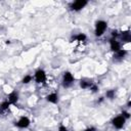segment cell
<instances>
[{
  "label": "cell",
  "mask_w": 131,
  "mask_h": 131,
  "mask_svg": "<svg viewBox=\"0 0 131 131\" xmlns=\"http://www.w3.org/2000/svg\"><path fill=\"white\" fill-rule=\"evenodd\" d=\"M106 28H107V24H106V21L101 20V19H100V20H97V21L95 23V31H94L95 36H96V37H100V36H102L103 33L105 32Z\"/></svg>",
  "instance_id": "obj_1"
},
{
  "label": "cell",
  "mask_w": 131,
  "mask_h": 131,
  "mask_svg": "<svg viewBox=\"0 0 131 131\" xmlns=\"http://www.w3.org/2000/svg\"><path fill=\"white\" fill-rule=\"evenodd\" d=\"M74 80H75V78L71 72H64L63 76H62V86L64 88L70 87L74 83Z\"/></svg>",
  "instance_id": "obj_2"
},
{
  "label": "cell",
  "mask_w": 131,
  "mask_h": 131,
  "mask_svg": "<svg viewBox=\"0 0 131 131\" xmlns=\"http://www.w3.org/2000/svg\"><path fill=\"white\" fill-rule=\"evenodd\" d=\"M87 1L86 0H77V1H74L70 4V8L74 11H80L81 9H83L86 5H87Z\"/></svg>",
  "instance_id": "obj_3"
},
{
  "label": "cell",
  "mask_w": 131,
  "mask_h": 131,
  "mask_svg": "<svg viewBox=\"0 0 131 131\" xmlns=\"http://www.w3.org/2000/svg\"><path fill=\"white\" fill-rule=\"evenodd\" d=\"M34 78H35V81H36L37 83H39V84L45 83V82H46V79H47L46 73H45L44 70H42V69H39V70H37V71L35 72Z\"/></svg>",
  "instance_id": "obj_4"
},
{
  "label": "cell",
  "mask_w": 131,
  "mask_h": 131,
  "mask_svg": "<svg viewBox=\"0 0 131 131\" xmlns=\"http://www.w3.org/2000/svg\"><path fill=\"white\" fill-rule=\"evenodd\" d=\"M125 122H126V119L122 115H120V116H117L113 119L112 124L116 129H122L125 125Z\"/></svg>",
  "instance_id": "obj_5"
},
{
  "label": "cell",
  "mask_w": 131,
  "mask_h": 131,
  "mask_svg": "<svg viewBox=\"0 0 131 131\" xmlns=\"http://www.w3.org/2000/svg\"><path fill=\"white\" fill-rule=\"evenodd\" d=\"M31 124V121L28 117H21L19 118V120L15 123V126L18 127V128H21V129H25V128H28Z\"/></svg>",
  "instance_id": "obj_6"
},
{
  "label": "cell",
  "mask_w": 131,
  "mask_h": 131,
  "mask_svg": "<svg viewBox=\"0 0 131 131\" xmlns=\"http://www.w3.org/2000/svg\"><path fill=\"white\" fill-rule=\"evenodd\" d=\"M110 47H111V50L114 51V52H117L121 49V44L119 41H117V39H110Z\"/></svg>",
  "instance_id": "obj_7"
},
{
  "label": "cell",
  "mask_w": 131,
  "mask_h": 131,
  "mask_svg": "<svg viewBox=\"0 0 131 131\" xmlns=\"http://www.w3.org/2000/svg\"><path fill=\"white\" fill-rule=\"evenodd\" d=\"M7 100L10 104H15L17 101H18V94L16 91H12L11 93L8 94L7 96Z\"/></svg>",
  "instance_id": "obj_8"
},
{
  "label": "cell",
  "mask_w": 131,
  "mask_h": 131,
  "mask_svg": "<svg viewBox=\"0 0 131 131\" xmlns=\"http://www.w3.org/2000/svg\"><path fill=\"white\" fill-rule=\"evenodd\" d=\"M46 100L50 103H57L58 102V95L57 93L53 92V93H50L46 96Z\"/></svg>",
  "instance_id": "obj_9"
},
{
  "label": "cell",
  "mask_w": 131,
  "mask_h": 131,
  "mask_svg": "<svg viewBox=\"0 0 131 131\" xmlns=\"http://www.w3.org/2000/svg\"><path fill=\"white\" fill-rule=\"evenodd\" d=\"M126 54H127V50H125V49H120L119 51L115 52L114 57H115V59H117V60H121V59H123V58L126 56Z\"/></svg>",
  "instance_id": "obj_10"
},
{
  "label": "cell",
  "mask_w": 131,
  "mask_h": 131,
  "mask_svg": "<svg viewBox=\"0 0 131 131\" xmlns=\"http://www.w3.org/2000/svg\"><path fill=\"white\" fill-rule=\"evenodd\" d=\"M121 39L124 42H130L131 41V34L129 31H125L123 33H121Z\"/></svg>",
  "instance_id": "obj_11"
},
{
  "label": "cell",
  "mask_w": 131,
  "mask_h": 131,
  "mask_svg": "<svg viewBox=\"0 0 131 131\" xmlns=\"http://www.w3.org/2000/svg\"><path fill=\"white\" fill-rule=\"evenodd\" d=\"M73 39L76 40L77 42H85V41L87 40V36H86L85 34H83V33H79V34H77Z\"/></svg>",
  "instance_id": "obj_12"
},
{
  "label": "cell",
  "mask_w": 131,
  "mask_h": 131,
  "mask_svg": "<svg viewBox=\"0 0 131 131\" xmlns=\"http://www.w3.org/2000/svg\"><path fill=\"white\" fill-rule=\"evenodd\" d=\"M92 83L91 82H88V81H85V80H81L80 81V87L82 89H89L91 87Z\"/></svg>",
  "instance_id": "obj_13"
},
{
  "label": "cell",
  "mask_w": 131,
  "mask_h": 131,
  "mask_svg": "<svg viewBox=\"0 0 131 131\" xmlns=\"http://www.w3.org/2000/svg\"><path fill=\"white\" fill-rule=\"evenodd\" d=\"M9 106H10V103L8 102V100L3 101V102L0 104V113H3V112H5V111H7V110L9 108Z\"/></svg>",
  "instance_id": "obj_14"
},
{
  "label": "cell",
  "mask_w": 131,
  "mask_h": 131,
  "mask_svg": "<svg viewBox=\"0 0 131 131\" xmlns=\"http://www.w3.org/2000/svg\"><path fill=\"white\" fill-rule=\"evenodd\" d=\"M115 94H116V91L114 89H111V90H107L106 93H105V96L110 99H113L115 97Z\"/></svg>",
  "instance_id": "obj_15"
},
{
  "label": "cell",
  "mask_w": 131,
  "mask_h": 131,
  "mask_svg": "<svg viewBox=\"0 0 131 131\" xmlns=\"http://www.w3.org/2000/svg\"><path fill=\"white\" fill-rule=\"evenodd\" d=\"M31 81H32V76H31V75H27V76H25V77L23 78V81H21V82H23L24 84H29Z\"/></svg>",
  "instance_id": "obj_16"
},
{
  "label": "cell",
  "mask_w": 131,
  "mask_h": 131,
  "mask_svg": "<svg viewBox=\"0 0 131 131\" xmlns=\"http://www.w3.org/2000/svg\"><path fill=\"white\" fill-rule=\"evenodd\" d=\"M120 34H119V32L117 31V30H114V31H112V37L114 38V39H116L118 36H119Z\"/></svg>",
  "instance_id": "obj_17"
},
{
  "label": "cell",
  "mask_w": 131,
  "mask_h": 131,
  "mask_svg": "<svg viewBox=\"0 0 131 131\" xmlns=\"http://www.w3.org/2000/svg\"><path fill=\"white\" fill-rule=\"evenodd\" d=\"M122 116H123L125 119H129V118H130V114H129L128 112H126V111H123V112H122Z\"/></svg>",
  "instance_id": "obj_18"
},
{
  "label": "cell",
  "mask_w": 131,
  "mask_h": 131,
  "mask_svg": "<svg viewBox=\"0 0 131 131\" xmlns=\"http://www.w3.org/2000/svg\"><path fill=\"white\" fill-rule=\"evenodd\" d=\"M89 89H90V90H91L92 92H96V91L98 90V87H97L96 85H94V84H92V85H91V87H90Z\"/></svg>",
  "instance_id": "obj_19"
},
{
  "label": "cell",
  "mask_w": 131,
  "mask_h": 131,
  "mask_svg": "<svg viewBox=\"0 0 131 131\" xmlns=\"http://www.w3.org/2000/svg\"><path fill=\"white\" fill-rule=\"evenodd\" d=\"M58 131H69L68 130V128L64 126V125H59V127H58Z\"/></svg>",
  "instance_id": "obj_20"
},
{
  "label": "cell",
  "mask_w": 131,
  "mask_h": 131,
  "mask_svg": "<svg viewBox=\"0 0 131 131\" xmlns=\"http://www.w3.org/2000/svg\"><path fill=\"white\" fill-rule=\"evenodd\" d=\"M84 131H96V128L91 126V127H88V128H86Z\"/></svg>",
  "instance_id": "obj_21"
}]
</instances>
